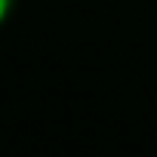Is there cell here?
<instances>
[{"instance_id":"cell-1","label":"cell","mask_w":157,"mask_h":157,"mask_svg":"<svg viewBox=\"0 0 157 157\" xmlns=\"http://www.w3.org/2000/svg\"><path fill=\"white\" fill-rule=\"evenodd\" d=\"M19 10V0H0V28H3Z\"/></svg>"}]
</instances>
